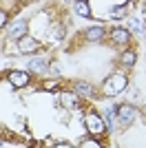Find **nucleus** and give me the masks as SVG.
I'll return each mask as SVG.
<instances>
[{"instance_id":"2","label":"nucleus","mask_w":146,"mask_h":148,"mask_svg":"<svg viewBox=\"0 0 146 148\" xmlns=\"http://www.w3.org/2000/svg\"><path fill=\"white\" fill-rule=\"evenodd\" d=\"M84 126L89 128V133L91 135H104V130H106V124H104V119L97 115V113H86L84 115Z\"/></svg>"},{"instance_id":"9","label":"nucleus","mask_w":146,"mask_h":148,"mask_svg":"<svg viewBox=\"0 0 146 148\" xmlns=\"http://www.w3.org/2000/svg\"><path fill=\"white\" fill-rule=\"evenodd\" d=\"M60 104L64 106V108H75V106H78V95H75V93H62Z\"/></svg>"},{"instance_id":"13","label":"nucleus","mask_w":146,"mask_h":148,"mask_svg":"<svg viewBox=\"0 0 146 148\" xmlns=\"http://www.w3.org/2000/svg\"><path fill=\"white\" fill-rule=\"evenodd\" d=\"M73 9H75V13H78V16H82V18H89V16H91V9H89V5H86V2H75V5H73Z\"/></svg>"},{"instance_id":"17","label":"nucleus","mask_w":146,"mask_h":148,"mask_svg":"<svg viewBox=\"0 0 146 148\" xmlns=\"http://www.w3.org/2000/svg\"><path fill=\"white\" fill-rule=\"evenodd\" d=\"M126 25L131 27V29H133V31H140V22H137V20H135V18H128V20H126Z\"/></svg>"},{"instance_id":"3","label":"nucleus","mask_w":146,"mask_h":148,"mask_svg":"<svg viewBox=\"0 0 146 148\" xmlns=\"http://www.w3.org/2000/svg\"><path fill=\"white\" fill-rule=\"evenodd\" d=\"M109 38H111V42L117 44V47H126V44L131 42V31L124 29V27H113Z\"/></svg>"},{"instance_id":"15","label":"nucleus","mask_w":146,"mask_h":148,"mask_svg":"<svg viewBox=\"0 0 146 148\" xmlns=\"http://www.w3.org/2000/svg\"><path fill=\"white\" fill-rule=\"evenodd\" d=\"M80 148H102V144L97 142V139H84V142L80 144Z\"/></svg>"},{"instance_id":"21","label":"nucleus","mask_w":146,"mask_h":148,"mask_svg":"<svg viewBox=\"0 0 146 148\" xmlns=\"http://www.w3.org/2000/svg\"><path fill=\"white\" fill-rule=\"evenodd\" d=\"M0 146H2V142H0Z\"/></svg>"},{"instance_id":"5","label":"nucleus","mask_w":146,"mask_h":148,"mask_svg":"<svg viewBox=\"0 0 146 148\" xmlns=\"http://www.w3.org/2000/svg\"><path fill=\"white\" fill-rule=\"evenodd\" d=\"M38 49H40V42H38L36 38L24 36V38L18 40V51H20V53H36Z\"/></svg>"},{"instance_id":"16","label":"nucleus","mask_w":146,"mask_h":148,"mask_svg":"<svg viewBox=\"0 0 146 148\" xmlns=\"http://www.w3.org/2000/svg\"><path fill=\"white\" fill-rule=\"evenodd\" d=\"M42 88H44V91H53V88H58V80H47L42 84Z\"/></svg>"},{"instance_id":"12","label":"nucleus","mask_w":146,"mask_h":148,"mask_svg":"<svg viewBox=\"0 0 146 148\" xmlns=\"http://www.w3.org/2000/svg\"><path fill=\"white\" fill-rule=\"evenodd\" d=\"M135 60H137L135 51H124V53H122V58H120V62L124 64V66H133V64H135Z\"/></svg>"},{"instance_id":"11","label":"nucleus","mask_w":146,"mask_h":148,"mask_svg":"<svg viewBox=\"0 0 146 148\" xmlns=\"http://www.w3.org/2000/svg\"><path fill=\"white\" fill-rule=\"evenodd\" d=\"M29 69H31V71H36V73H44V71H47V60H42V58H33V60L29 62Z\"/></svg>"},{"instance_id":"1","label":"nucleus","mask_w":146,"mask_h":148,"mask_svg":"<svg viewBox=\"0 0 146 148\" xmlns=\"http://www.w3.org/2000/svg\"><path fill=\"white\" fill-rule=\"evenodd\" d=\"M126 84H128L126 75L115 73V75H111L109 80L104 82V93H106V95H117V93H122L126 88Z\"/></svg>"},{"instance_id":"8","label":"nucleus","mask_w":146,"mask_h":148,"mask_svg":"<svg viewBox=\"0 0 146 148\" xmlns=\"http://www.w3.org/2000/svg\"><path fill=\"white\" fill-rule=\"evenodd\" d=\"M86 38H89L91 42L102 40V38H104V27H102V25H93V27H89V31H86Z\"/></svg>"},{"instance_id":"14","label":"nucleus","mask_w":146,"mask_h":148,"mask_svg":"<svg viewBox=\"0 0 146 148\" xmlns=\"http://www.w3.org/2000/svg\"><path fill=\"white\" fill-rule=\"evenodd\" d=\"M126 9H128V5H117V7H113L111 18H124V16H126Z\"/></svg>"},{"instance_id":"19","label":"nucleus","mask_w":146,"mask_h":148,"mask_svg":"<svg viewBox=\"0 0 146 148\" xmlns=\"http://www.w3.org/2000/svg\"><path fill=\"white\" fill-rule=\"evenodd\" d=\"M62 36H64V31H62V29H53V33H51V38H53V40H60Z\"/></svg>"},{"instance_id":"6","label":"nucleus","mask_w":146,"mask_h":148,"mask_svg":"<svg viewBox=\"0 0 146 148\" xmlns=\"http://www.w3.org/2000/svg\"><path fill=\"white\" fill-rule=\"evenodd\" d=\"M9 82H11L13 86H27L31 82V77H29V73H24V71H11L9 73Z\"/></svg>"},{"instance_id":"4","label":"nucleus","mask_w":146,"mask_h":148,"mask_svg":"<svg viewBox=\"0 0 146 148\" xmlns=\"http://www.w3.org/2000/svg\"><path fill=\"white\" fill-rule=\"evenodd\" d=\"M135 115H137V111H135L131 104L117 106V122H120V126H131L133 119H135Z\"/></svg>"},{"instance_id":"18","label":"nucleus","mask_w":146,"mask_h":148,"mask_svg":"<svg viewBox=\"0 0 146 148\" xmlns=\"http://www.w3.org/2000/svg\"><path fill=\"white\" fill-rule=\"evenodd\" d=\"M7 20H9V16H7V11H2V9H0V29H2V27L7 25Z\"/></svg>"},{"instance_id":"7","label":"nucleus","mask_w":146,"mask_h":148,"mask_svg":"<svg viewBox=\"0 0 146 148\" xmlns=\"http://www.w3.org/2000/svg\"><path fill=\"white\" fill-rule=\"evenodd\" d=\"M9 36L11 38H24L27 36V20H16L11 27H9Z\"/></svg>"},{"instance_id":"10","label":"nucleus","mask_w":146,"mask_h":148,"mask_svg":"<svg viewBox=\"0 0 146 148\" xmlns=\"http://www.w3.org/2000/svg\"><path fill=\"white\" fill-rule=\"evenodd\" d=\"M75 95H80V97H91L93 86L86 84V82H78V84H75Z\"/></svg>"},{"instance_id":"20","label":"nucleus","mask_w":146,"mask_h":148,"mask_svg":"<svg viewBox=\"0 0 146 148\" xmlns=\"http://www.w3.org/2000/svg\"><path fill=\"white\" fill-rule=\"evenodd\" d=\"M53 148H75V146H73V144H55Z\"/></svg>"}]
</instances>
